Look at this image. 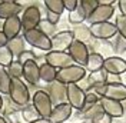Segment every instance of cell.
I'll use <instances>...</instances> for the list:
<instances>
[{
	"mask_svg": "<svg viewBox=\"0 0 126 123\" xmlns=\"http://www.w3.org/2000/svg\"><path fill=\"white\" fill-rule=\"evenodd\" d=\"M73 39L75 40H78V42H82V43H90L93 37H92V33H90V29H89V26H85V24H78V26H75L73 27Z\"/></svg>",
	"mask_w": 126,
	"mask_h": 123,
	"instance_id": "cell-21",
	"label": "cell"
},
{
	"mask_svg": "<svg viewBox=\"0 0 126 123\" xmlns=\"http://www.w3.org/2000/svg\"><path fill=\"white\" fill-rule=\"evenodd\" d=\"M92 37L96 40H110L118 34L116 26L115 23L110 22H105V23H97V24H90L89 26Z\"/></svg>",
	"mask_w": 126,
	"mask_h": 123,
	"instance_id": "cell-8",
	"label": "cell"
},
{
	"mask_svg": "<svg viewBox=\"0 0 126 123\" xmlns=\"http://www.w3.org/2000/svg\"><path fill=\"white\" fill-rule=\"evenodd\" d=\"M6 70H7V73L10 75L12 79H22L23 77V64L19 63L17 60L13 62Z\"/></svg>",
	"mask_w": 126,
	"mask_h": 123,
	"instance_id": "cell-31",
	"label": "cell"
},
{
	"mask_svg": "<svg viewBox=\"0 0 126 123\" xmlns=\"http://www.w3.org/2000/svg\"><path fill=\"white\" fill-rule=\"evenodd\" d=\"M45 63L50 64L56 70L66 69V67H69L72 64H75L70 54L67 52H53V50H50V52H47L45 54Z\"/></svg>",
	"mask_w": 126,
	"mask_h": 123,
	"instance_id": "cell-7",
	"label": "cell"
},
{
	"mask_svg": "<svg viewBox=\"0 0 126 123\" xmlns=\"http://www.w3.org/2000/svg\"><path fill=\"white\" fill-rule=\"evenodd\" d=\"M83 123H93V122H89V120H85Z\"/></svg>",
	"mask_w": 126,
	"mask_h": 123,
	"instance_id": "cell-48",
	"label": "cell"
},
{
	"mask_svg": "<svg viewBox=\"0 0 126 123\" xmlns=\"http://www.w3.org/2000/svg\"><path fill=\"white\" fill-rule=\"evenodd\" d=\"M72 112H73V109L67 102L62 103V105H57V106H53V110H52V115L49 117V120L52 123H64L72 116Z\"/></svg>",
	"mask_w": 126,
	"mask_h": 123,
	"instance_id": "cell-16",
	"label": "cell"
},
{
	"mask_svg": "<svg viewBox=\"0 0 126 123\" xmlns=\"http://www.w3.org/2000/svg\"><path fill=\"white\" fill-rule=\"evenodd\" d=\"M92 92H94L100 99H112L116 102H125L126 100V86L123 83H115V85H97L92 89Z\"/></svg>",
	"mask_w": 126,
	"mask_h": 123,
	"instance_id": "cell-2",
	"label": "cell"
},
{
	"mask_svg": "<svg viewBox=\"0 0 126 123\" xmlns=\"http://www.w3.org/2000/svg\"><path fill=\"white\" fill-rule=\"evenodd\" d=\"M46 20L56 26V24L59 23V20H60V16L55 15V13H52V12H46Z\"/></svg>",
	"mask_w": 126,
	"mask_h": 123,
	"instance_id": "cell-38",
	"label": "cell"
},
{
	"mask_svg": "<svg viewBox=\"0 0 126 123\" xmlns=\"http://www.w3.org/2000/svg\"><path fill=\"white\" fill-rule=\"evenodd\" d=\"M100 102V97L96 94L94 92H87L86 93V99H85V106H89V105H96Z\"/></svg>",
	"mask_w": 126,
	"mask_h": 123,
	"instance_id": "cell-36",
	"label": "cell"
},
{
	"mask_svg": "<svg viewBox=\"0 0 126 123\" xmlns=\"http://www.w3.org/2000/svg\"><path fill=\"white\" fill-rule=\"evenodd\" d=\"M103 69L106 70L109 75H118L120 76L122 73L126 72V60H123L119 56H109L105 59Z\"/></svg>",
	"mask_w": 126,
	"mask_h": 123,
	"instance_id": "cell-14",
	"label": "cell"
},
{
	"mask_svg": "<svg viewBox=\"0 0 126 123\" xmlns=\"http://www.w3.org/2000/svg\"><path fill=\"white\" fill-rule=\"evenodd\" d=\"M103 63H105V57H103L102 54L90 52V53H89V57H87L85 69H86V72L96 73V72H99V70L103 69Z\"/></svg>",
	"mask_w": 126,
	"mask_h": 123,
	"instance_id": "cell-20",
	"label": "cell"
},
{
	"mask_svg": "<svg viewBox=\"0 0 126 123\" xmlns=\"http://www.w3.org/2000/svg\"><path fill=\"white\" fill-rule=\"evenodd\" d=\"M37 119H40V116L36 112V109L33 108L32 103L27 105V106H24V108H22V120H24L27 123H32L34 120H37Z\"/></svg>",
	"mask_w": 126,
	"mask_h": 123,
	"instance_id": "cell-29",
	"label": "cell"
},
{
	"mask_svg": "<svg viewBox=\"0 0 126 123\" xmlns=\"http://www.w3.org/2000/svg\"><path fill=\"white\" fill-rule=\"evenodd\" d=\"M87 76V72L85 67L78 66V64H72L66 69L57 70V76H56V82L62 83V85H78L80 80H83Z\"/></svg>",
	"mask_w": 126,
	"mask_h": 123,
	"instance_id": "cell-3",
	"label": "cell"
},
{
	"mask_svg": "<svg viewBox=\"0 0 126 123\" xmlns=\"http://www.w3.org/2000/svg\"><path fill=\"white\" fill-rule=\"evenodd\" d=\"M13 62H15V56L10 52V49L7 46L0 47V67L7 69Z\"/></svg>",
	"mask_w": 126,
	"mask_h": 123,
	"instance_id": "cell-28",
	"label": "cell"
},
{
	"mask_svg": "<svg viewBox=\"0 0 126 123\" xmlns=\"http://www.w3.org/2000/svg\"><path fill=\"white\" fill-rule=\"evenodd\" d=\"M67 53L70 54V57H72V60H73L75 64L85 67L90 52H89V46L87 45L82 43V42H78V40H73V43L70 45Z\"/></svg>",
	"mask_w": 126,
	"mask_h": 123,
	"instance_id": "cell-9",
	"label": "cell"
},
{
	"mask_svg": "<svg viewBox=\"0 0 126 123\" xmlns=\"http://www.w3.org/2000/svg\"><path fill=\"white\" fill-rule=\"evenodd\" d=\"M12 86V77L7 73V70L0 67V94H9Z\"/></svg>",
	"mask_w": 126,
	"mask_h": 123,
	"instance_id": "cell-25",
	"label": "cell"
},
{
	"mask_svg": "<svg viewBox=\"0 0 126 123\" xmlns=\"http://www.w3.org/2000/svg\"><path fill=\"white\" fill-rule=\"evenodd\" d=\"M82 113V117L85 120H89V122H93L96 120L99 116L103 115V109L100 106V103H96V105H89V106H85V108L80 110Z\"/></svg>",
	"mask_w": 126,
	"mask_h": 123,
	"instance_id": "cell-22",
	"label": "cell"
},
{
	"mask_svg": "<svg viewBox=\"0 0 126 123\" xmlns=\"http://www.w3.org/2000/svg\"><path fill=\"white\" fill-rule=\"evenodd\" d=\"M45 6H46L47 12H52L59 16H62V13L64 12L63 0H45Z\"/></svg>",
	"mask_w": 126,
	"mask_h": 123,
	"instance_id": "cell-30",
	"label": "cell"
},
{
	"mask_svg": "<svg viewBox=\"0 0 126 123\" xmlns=\"http://www.w3.org/2000/svg\"><path fill=\"white\" fill-rule=\"evenodd\" d=\"M47 94L50 96L53 106L66 103V86L59 83V82H53L47 87Z\"/></svg>",
	"mask_w": 126,
	"mask_h": 123,
	"instance_id": "cell-17",
	"label": "cell"
},
{
	"mask_svg": "<svg viewBox=\"0 0 126 123\" xmlns=\"http://www.w3.org/2000/svg\"><path fill=\"white\" fill-rule=\"evenodd\" d=\"M22 29L23 31H29L33 29H37L40 20H42V13L37 6H29L23 10L22 13Z\"/></svg>",
	"mask_w": 126,
	"mask_h": 123,
	"instance_id": "cell-6",
	"label": "cell"
},
{
	"mask_svg": "<svg viewBox=\"0 0 126 123\" xmlns=\"http://www.w3.org/2000/svg\"><path fill=\"white\" fill-rule=\"evenodd\" d=\"M118 6H119V10L123 17H126V0H119L118 1Z\"/></svg>",
	"mask_w": 126,
	"mask_h": 123,
	"instance_id": "cell-41",
	"label": "cell"
},
{
	"mask_svg": "<svg viewBox=\"0 0 126 123\" xmlns=\"http://www.w3.org/2000/svg\"><path fill=\"white\" fill-rule=\"evenodd\" d=\"M0 123H7V122H6V119H4L3 116H0Z\"/></svg>",
	"mask_w": 126,
	"mask_h": 123,
	"instance_id": "cell-47",
	"label": "cell"
},
{
	"mask_svg": "<svg viewBox=\"0 0 126 123\" xmlns=\"http://www.w3.org/2000/svg\"><path fill=\"white\" fill-rule=\"evenodd\" d=\"M22 10H23V6L19 1H13V0L0 1V19L1 20H6L13 16H19Z\"/></svg>",
	"mask_w": 126,
	"mask_h": 123,
	"instance_id": "cell-18",
	"label": "cell"
},
{
	"mask_svg": "<svg viewBox=\"0 0 126 123\" xmlns=\"http://www.w3.org/2000/svg\"><path fill=\"white\" fill-rule=\"evenodd\" d=\"M32 105H33V108L36 109V112L39 113L42 119H49L50 117L52 110H53V103H52V99L47 94V92L37 90L32 97Z\"/></svg>",
	"mask_w": 126,
	"mask_h": 123,
	"instance_id": "cell-4",
	"label": "cell"
},
{
	"mask_svg": "<svg viewBox=\"0 0 126 123\" xmlns=\"http://www.w3.org/2000/svg\"><path fill=\"white\" fill-rule=\"evenodd\" d=\"M7 43H9V40L7 37L4 36V33L0 30V47H4V46H7Z\"/></svg>",
	"mask_w": 126,
	"mask_h": 123,
	"instance_id": "cell-42",
	"label": "cell"
},
{
	"mask_svg": "<svg viewBox=\"0 0 126 123\" xmlns=\"http://www.w3.org/2000/svg\"><path fill=\"white\" fill-rule=\"evenodd\" d=\"M23 39L26 43H29L32 47H36L42 52H50L52 50V42L50 37H47L45 33H42L39 29H33V30L24 31Z\"/></svg>",
	"mask_w": 126,
	"mask_h": 123,
	"instance_id": "cell-5",
	"label": "cell"
},
{
	"mask_svg": "<svg viewBox=\"0 0 126 123\" xmlns=\"http://www.w3.org/2000/svg\"><path fill=\"white\" fill-rule=\"evenodd\" d=\"M93 123H112V117L103 113V115H102V116H99L96 120H93Z\"/></svg>",
	"mask_w": 126,
	"mask_h": 123,
	"instance_id": "cell-40",
	"label": "cell"
},
{
	"mask_svg": "<svg viewBox=\"0 0 126 123\" xmlns=\"http://www.w3.org/2000/svg\"><path fill=\"white\" fill-rule=\"evenodd\" d=\"M115 26H116V30L118 34H120L123 39H126V17H123L122 15L116 16V20H115Z\"/></svg>",
	"mask_w": 126,
	"mask_h": 123,
	"instance_id": "cell-34",
	"label": "cell"
},
{
	"mask_svg": "<svg viewBox=\"0 0 126 123\" xmlns=\"http://www.w3.org/2000/svg\"><path fill=\"white\" fill-rule=\"evenodd\" d=\"M3 103H4V102H3V97H1V94H0V112L3 110Z\"/></svg>",
	"mask_w": 126,
	"mask_h": 123,
	"instance_id": "cell-45",
	"label": "cell"
},
{
	"mask_svg": "<svg viewBox=\"0 0 126 123\" xmlns=\"http://www.w3.org/2000/svg\"><path fill=\"white\" fill-rule=\"evenodd\" d=\"M116 1L115 0H99V4H103V6H113Z\"/></svg>",
	"mask_w": 126,
	"mask_h": 123,
	"instance_id": "cell-43",
	"label": "cell"
},
{
	"mask_svg": "<svg viewBox=\"0 0 126 123\" xmlns=\"http://www.w3.org/2000/svg\"><path fill=\"white\" fill-rule=\"evenodd\" d=\"M23 79L32 86H36L40 82L39 63L36 60H29L23 64Z\"/></svg>",
	"mask_w": 126,
	"mask_h": 123,
	"instance_id": "cell-15",
	"label": "cell"
},
{
	"mask_svg": "<svg viewBox=\"0 0 126 123\" xmlns=\"http://www.w3.org/2000/svg\"><path fill=\"white\" fill-rule=\"evenodd\" d=\"M115 13V6H103L99 4L94 9V12L87 17V22L90 24H97V23H105L109 22V19Z\"/></svg>",
	"mask_w": 126,
	"mask_h": 123,
	"instance_id": "cell-13",
	"label": "cell"
},
{
	"mask_svg": "<svg viewBox=\"0 0 126 123\" xmlns=\"http://www.w3.org/2000/svg\"><path fill=\"white\" fill-rule=\"evenodd\" d=\"M24 43H26V42H24L23 36H19V37L13 39V40H9L7 47L10 49V52L13 53L15 57H19V56L26 50V49H24Z\"/></svg>",
	"mask_w": 126,
	"mask_h": 123,
	"instance_id": "cell-24",
	"label": "cell"
},
{
	"mask_svg": "<svg viewBox=\"0 0 126 123\" xmlns=\"http://www.w3.org/2000/svg\"><path fill=\"white\" fill-rule=\"evenodd\" d=\"M122 106H123V112L126 113V100L125 102H122Z\"/></svg>",
	"mask_w": 126,
	"mask_h": 123,
	"instance_id": "cell-46",
	"label": "cell"
},
{
	"mask_svg": "<svg viewBox=\"0 0 126 123\" xmlns=\"http://www.w3.org/2000/svg\"><path fill=\"white\" fill-rule=\"evenodd\" d=\"M109 42H110V46H112L113 53L122 54L126 52V39H123L120 34H116L115 37L110 39Z\"/></svg>",
	"mask_w": 126,
	"mask_h": 123,
	"instance_id": "cell-26",
	"label": "cell"
},
{
	"mask_svg": "<svg viewBox=\"0 0 126 123\" xmlns=\"http://www.w3.org/2000/svg\"><path fill=\"white\" fill-rule=\"evenodd\" d=\"M29 60H36V54H34V52H32V50H24L23 53L17 57V62L22 63V64H24L26 62H29Z\"/></svg>",
	"mask_w": 126,
	"mask_h": 123,
	"instance_id": "cell-35",
	"label": "cell"
},
{
	"mask_svg": "<svg viewBox=\"0 0 126 123\" xmlns=\"http://www.w3.org/2000/svg\"><path fill=\"white\" fill-rule=\"evenodd\" d=\"M63 4H64V9L69 10V13H70V12H73L75 9L78 7L79 0H63Z\"/></svg>",
	"mask_w": 126,
	"mask_h": 123,
	"instance_id": "cell-37",
	"label": "cell"
},
{
	"mask_svg": "<svg viewBox=\"0 0 126 123\" xmlns=\"http://www.w3.org/2000/svg\"><path fill=\"white\" fill-rule=\"evenodd\" d=\"M99 103H100V106H102V109H103V113L108 115V116H110L112 119H113V117H122V116L125 115V112H123V106H122L120 102L102 97Z\"/></svg>",
	"mask_w": 126,
	"mask_h": 123,
	"instance_id": "cell-19",
	"label": "cell"
},
{
	"mask_svg": "<svg viewBox=\"0 0 126 123\" xmlns=\"http://www.w3.org/2000/svg\"><path fill=\"white\" fill-rule=\"evenodd\" d=\"M39 70H40V80H43L45 83H49V85L56 82L57 70L55 67H52L47 63H42V64H39Z\"/></svg>",
	"mask_w": 126,
	"mask_h": 123,
	"instance_id": "cell-23",
	"label": "cell"
},
{
	"mask_svg": "<svg viewBox=\"0 0 126 123\" xmlns=\"http://www.w3.org/2000/svg\"><path fill=\"white\" fill-rule=\"evenodd\" d=\"M79 4L82 6V9H83L86 17H89V16L94 12V9L99 6V0H79Z\"/></svg>",
	"mask_w": 126,
	"mask_h": 123,
	"instance_id": "cell-33",
	"label": "cell"
},
{
	"mask_svg": "<svg viewBox=\"0 0 126 123\" xmlns=\"http://www.w3.org/2000/svg\"><path fill=\"white\" fill-rule=\"evenodd\" d=\"M37 29H39L42 33H45L47 37H53L56 33H55V30H56V26L55 24H52L50 22H47L46 19H42L40 20V23H39V26H37Z\"/></svg>",
	"mask_w": 126,
	"mask_h": 123,
	"instance_id": "cell-32",
	"label": "cell"
},
{
	"mask_svg": "<svg viewBox=\"0 0 126 123\" xmlns=\"http://www.w3.org/2000/svg\"><path fill=\"white\" fill-rule=\"evenodd\" d=\"M22 29V20H20V16H13V17H9L3 22V29L1 31L4 33V36L7 37V40H13V39L19 37L20 36V31Z\"/></svg>",
	"mask_w": 126,
	"mask_h": 123,
	"instance_id": "cell-12",
	"label": "cell"
},
{
	"mask_svg": "<svg viewBox=\"0 0 126 123\" xmlns=\"http://www.w3.org/2000/svg\"><path fill=\"white\" fill-rule=\"evenodd\" d=\"M32 123H52V122L49 119H42L40 117V119H37V120H34V122H32Z\"/></svg>",
	"mask_w": 126,
	"mask_h": 123,
	"instance_id": "cell-44",
	"label": "cell"
},
{
	"mask_svg": "<svg viewBox=\"0 0 126 123\" xmlns=\"http://www.w3.org/2000/svg\"><path fill=\"white\" fill-rule=\"evenodd\" d=\"M9 97L16 108H24L30 105V92L22 79H12Z\"/></svg>",
	"mask_w": 126,
	"mask_h": 123,
	"instance_id": "cell-1",
	"label": "cell"
},
{
	"mask_svg": "<svg viewBox=\"0 0 126 123\" xmlns=\"http://www.w3.org/2000/svg\"><path fill=\"white\" fill-rule=\"evenodd\" d=\"M67 19H69V22H70L72 24L78 26V24H83V22L86 20L87 17H86V15H85V12H83L82 6L78 4V7L75 9L73 12L69 13V17H67Z\"/></svg>",
	"mask_w": 126,
	"mask_h": 123,
	"instance_id": "cell-27",
	"label": "cell"
},
{
	"mask_svg": "<svg viewBox=\"0 0 126 123\" xmlns=\"http://www.w3.org/2000/svg\"><path fill=\"white\" fill-rule=\"evenodd\" d=\"M85 99H86V93L83 92L78 85H67L66 86V100L72 106V109L82 110L85 108Z\"/></svg>",
	"mask_w": 126,
	"mask_h": 123,
	"instance_id": "cell-10",
	"label": "cell"
},
{
	"mask_svg": "<svg viewBox=\"0 0 126 123\" xmlns=\"http://www.w3.org/2000/svg\"><path fill=\"white\" fill-rule=\"evenodd\" d=\"M73 33L72 30H63L56 33L53 37L50 39L52 42V50L53 52H67L70 45L73 43Z\"/></svg>",
	"mask_w": 126,
	"mask_h": 123,
	"instance_id": "cell-11",
	"label": "cell"
},
{
	"mask_svg": "<svg viewBox=\"0 0 126 123\" xmlns=\"http://www.w3.org/2000/svg\"><path fill=\"white\" fill-rule=\"evenodd\" d=\"M115 83H122V79L118 75H109L106 77V85H115Z\"/></svg>",
	"mask_w": 126,
	"mask_h": 123,
	"instance_id": "cell-39",
	"label": "cell"
}]
</instances>
